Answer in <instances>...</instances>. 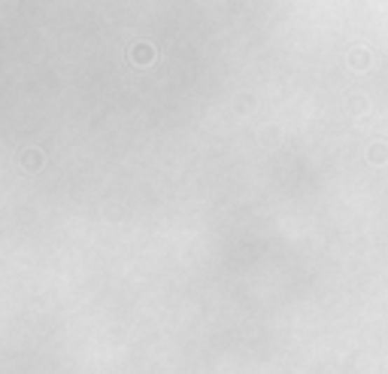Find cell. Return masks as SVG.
Here are the masks:
<instances>
[{
    "label": "cell",
    "mask_w": 388,
    "mask_h": 374,
    "mask_svg": "<svg viewBox=\"0 0 388 374\" xmlns=\"http://www.w3.org/2000/svg\"><path fill=\"white\" fill-rule=\"evenodd\" d=\"M137 61H152V49H146V46H137Z\"/></svg>",
    "instance_id": "cell-1"
}]
</instances>
